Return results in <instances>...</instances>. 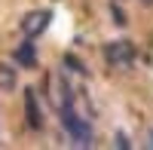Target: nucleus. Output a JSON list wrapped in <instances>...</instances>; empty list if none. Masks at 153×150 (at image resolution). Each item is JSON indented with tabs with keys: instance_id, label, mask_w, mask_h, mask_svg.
Returning <instances> with one entry per match:
<instances>
[{
	"instance_id": "1",
	"label": "nucleus",
	"mask_w": 153,
	"mask_h": 150,
	"mask_svg": "<svg viewBox=\"0 0 153 150\" xmlns=\"http://www.w3.org/2000/svg\"><path fill=\"white\" fill-rule=\"evenodd\" d=\"M58 120H61V129L68 132V138L74 147H92V126L89 120H83L80 114L74 110V89L61 86V98H58Z\"/></svg>"
},
{
	"instance_id": "2",
	"label": "nucleus",
	"mask_w": 153,
	"mask_h": 150,
	"mask_svg": "<svg viewBox=\"0 0 153 150\" xmlns=\"http://www.w3.org/2000/svg\"><path fill=\"white\" fill-rule=\"evenodd\" d=\"M104 58H107V65L110 68H132L135 65V46L129 40H110L104 46Z\"/></svg>"
},
{
	"instance_id": "3",
	"label": "nucleus",
	"mask_w": 153,
	"mask_h": 150,
	"mask_svg": "<svg viewBox=\"0 0 153 150\" xmlns=\"http://www.w3.org/2000/svg\"><path fill=\"white\" fill-rule=\"evenodd\" d=\"M49 22H52V12L49 9H34V12H28L22 19V34L25 37H40L49 28Z\"/></svg>"
},
{
	"instance_id": "4",
	"label": "nucleus",
	"mask_w": 153,
	"mask_h": 150,
	"mask_svg": "<svg viewBox=\"0 0 153 150\" xmlns=\"http://www.w3.org/2000/svg\"><path fill=\"white\" fill-rule=\"evenodd\" d=\"M12 58H16V65L22 68H37V49H34V37H25V43L12 52Z\"/></svg>"
},
{
	"instance_id": "5",
	"label": "nucleus",
	"mask_w": 153,
	"mask_h": 150,
	"mask_svg": "<svg viewBox=\"0 0 153 150\" xmlns=\"http://www.w3.org/2000/svg\"><path fill=\"white\" fill-rule=\"evenodd\" d=\"M25 110H28V126L31 129H43V114L37 107V92L25 89Z\"/></svg>"
},
{
	"instance_id": "6",
	"label": "nucleus",
	"mask_w": 153,
	"mask_h": 150,
	"mask_svg": "<svg viewBox=\"0 0 153 150\" xmlns=\"http://www.w3.org/2000/svg\"><path fill=\"white\" fill-rule=\"evenodd\" d=\"M16 89V68L0 65V92H12Z\"/></svg>"
},
{
	"instance_id": "7",
	"label": "nucleus",
	"mask_w": 153,
	"mask_h": 150,
	"mask_svg": "<svg viewBox=\"0 0 153 150\" xmlns=\"http://www.w3.org/2000/svg\"><path fill=\"white\" fill-rule=\"evenodd\" d=\"M65 65H68L71 71H76V74H86V68H83V65H80V61H76L74 55H65Z\"/></svg>"
},
{
	"instance_id": "8",
	"label": "nucleus",
	"mask_w": 153,
	"mask_h": 150,
	"mask_svg": "<svg viewBox=\"0 0 153 150\" xmlns=\"http://www.w3.org/2000/svg\"><path fill=\"white\" fill-rule=\"evenodd\" d=\"M113 22H117V25H126V12H123L120 6H113Z\"/></svg>"
},
{
	"instance_id": "9",
	"label": "nucleus",
	"mask_w": 153,
	"mask_h": 150,
	"mask_svg": "<svg viewBox=\"0 0 153 150\" xmlns=\"http://www.w3.org/2000/svg\"><path fill=\"white\" fill-rule=\"evenodd\" d=\"M141 3H144V6H153V0H141Z\"/></svg>"
},
{
	"instance_id": "10",
	"label": "nucleus",
	"mask_w": 153,
	"mask_h": 150,
	"mask_svg": "<svg viewBox=\"0 0 153 150\" xmlns=\"http://www.w3.org/2000/svg\"><path fill=\"white\" fill-rule=\"evenodd\" d=\"M150 147H153V135H150Z\"/></svg>"
}]
</instances>
